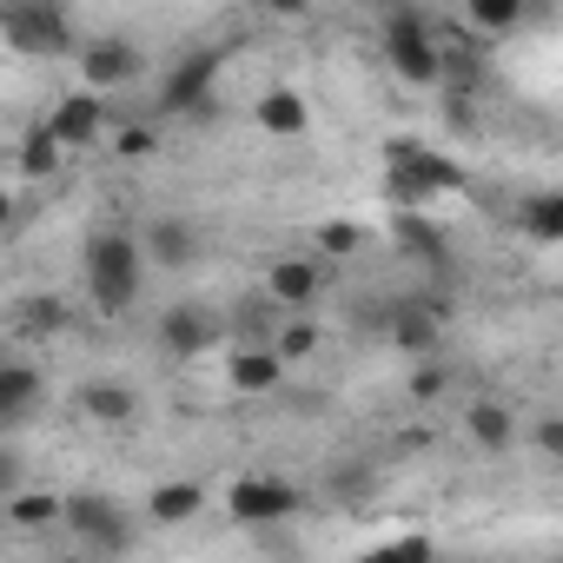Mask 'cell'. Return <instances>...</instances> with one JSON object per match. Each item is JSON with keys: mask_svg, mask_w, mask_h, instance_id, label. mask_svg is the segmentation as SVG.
I'll list each match as a JSON object with an SVG mask.
<instances>
[{"mask_svg": "<svg viewBox=\"0 0 563 563\" xmlns=\"http://www.w3.org/2000/svg\"><path fill=\"white\" fill-rule=\"evenodd\" d=\"M252 120H258V133H272V140H299V133L312 126V107H306V93H292V87H272V93H258Z\"/></svg>", "mask_w": 563, "mask_h": 563, "instance_id": "9a60e30c", "label": "cell"}, {"mask_svg": "<svg viewBox=\"0 0 563 563\" xmlns=\"http://www.w3.org/2000/svg\"><path fill=\"white\" fill-rule=\"evenodd\" d=\"M464 431H471V444H477V451H510V438H517V418H510L497 398H477V405L464 411Z\"/></svg>", "mask_w": 563, "mask_h": 563, "instance_id": "ffe728a7", "label": "cell"}, {"mask_svg": "<svg viewBox=\"0 0 563 563\" xmlns=\"http://www.w3.org/2000/svg\"><path fill=\"white\" fill-rule=\"evenodd\" d=\"M113 153H120V159H146V153H153V133H146V126H126V133L113 140Z\"/></svg>", "mask_w": 563, "mask_h": 563, "instance_id": "4dcf8cb0", "label": "cell"}, {"mask_svg": "<svg viewBox=\"0 0 563 563\" xmlns=\"http://www.w3.org/2000/svg\"><path fill=\"white\" fill-rule=\"evenodd\" d=\"M34 405H41V372H34L27 358H14L8 372H0V424L14 431V424L34 411Z\"/></svg>", "mask_w": 563, "mask_h": 563, "instance_id": "ac0fdd59", "label": "cell"}, {"mask_svg": "<svg viewBox=\"0 0 563 563\" xmlns=\"http://www.w3.org/2000/svg\"><path fill=\"white\" fill-rule=\"evenodd\" d=\"M199 510H206V484H192V477H159L153 497H146V517H153L159 530H179V523H192Z\"/></svg>", "mask_w": 563, "mask_h": 563, "instance_id": "5bb4252c", "label": "cell"}, {"mask_svg": "<svg viewBox=\"0 0 563 563\" xmlns=\"http://www.w3.org/2000/svg\"><path fill=\"white\" fill-rule=\"evenodd\" d=\"M0 34H8L14 54H67L74 47V21L60 8H8Z\"/></svg>", "mask_w": 563, "mask_h": 563, "instance_id": "ba28073f", "label": "cell"}, {"mask_svg": "<svg viewBox=\"0 0 563 563\" xmlns=\"http://www.w3.org/2000/svg\"><path fill=\"white\" fill-rule=\"evenodd\" d=\"M391 339H398L411 358H431V352H438V306H398Z\"/></svg>", "mask_w": 563, "mask_h": 563, "instance_id": "44dd1931", "label": "cell"}, {"mask_svg": "<svg viewBox=\"0 0 563 563\" xmlns=\"http://www.w3.org/2000/svg\"><path fill=\"white\" fill-rule=\"evenodd\" d=\"M358 563H438V550H431V537H424V530H411V537H391V543L365 550Z\"/></svg>", "mask_w": 563, "mask_h": 563, "instance_id": "484cf974", "label": "cell"}, {"mask_svg": "<svg viewBox=\"0 0 563 563\" xmlns=\"http://www.w3.org/2000/svg\"><path fill=\"white\" fill-rule=\"evenodd\" d=\"M60 153H67V146H60V140H54V126L41 120V126L21 140V173H27V179H47V173L60 166Z\"/></svg>", "mask_w": 563, "mask_h": 563, "instance_id": "cb8c5ba5", "label": "cell"}, {"mask_svg": "<svg viewBox=\"0 0 563 563\" xmlns=\"http://www.w3.org/2000/svg\"><path fill=\"white\" fill-rule=\"evenodd\" d=\"M358 245H365V232H358L352 219H325V225H319V258H352Z\"/></svg>", "mask_w": 563, "mask_h": 563, "instance_id": "f1b7e54d", "label": "cell"}, {"mask_svg": "<svg viewBox=\"0 0 563 563\" xmlns=\"http://www.w3.org/2000/svg\"><path fill=\"white\" fill-rule=\"evenodd\" d=\"M219 339H225V319L212 306H173V312H159V352L166 358H206Z\"/></svg>", "mask_w": 563, "mask_h": 563, "instance_id": "9c48e42d", "label": "cell"}, {"mask_svg": "<svg viewBox=\"0 0 563 563\" xmlns=\"http://www.w3.org/2000/svg\"><path fill=\"white\" fill-rule=\"evenodd\" d=\"M47 563H93V556H87V550H54Z\"/></svg>", "mask_w": 563, "mask_h": 563, "instance_id": "1f68e13d", "label": "cell"}, {"mask_svg": "<svg viewBox=\"0 0 563 563\" xmlns=\"http://www.w3.org/2000/svg\"><path fill=\"white\" fill-rule=\"evenodd\" d=\"M391 239H398L411 258H424V265H451V245H444V232H438L424 212H391Z\"/></svg>", "mask_w": 563, "mask_h": 563, "instance_id": "d6986e66", "label": "cell"}, {"mask_svg": "<svg viewBox=\"0 0 563 563\" xmlns=\"http://www.w3.org/2000/svg\"><path fill=\"white\" fill-rule=\"evenodd\" d=\"M385 192H391L398 212H431L438 192H464V166L444 159V153H424V146L398 140V146H391V179H385Z\"/></svg>", "mask_w": 563, "mask_h": 563, "instance_id": "277c9868", "label": "cell"}, {"mask_svg": "<svg viewBox=\"0 0 563 563\" xmlns=\"http://www.w3.org/2000/svg\"><path fill=\"white\" fill-rule=\"evenodd\" d=\"M405 391H411L418 405L444 398V391H451V365H438V358H418V365H411V378H405Z\"/></svg>", "mask_w": 563, "mask_h": 563, "instance_id": "83f0119b", "label": "cell"}, {"mask_svg": "<svg viewBox=\"0 0 563 563\" xmlns=\"http://www.w3.org/2000/svg\"><path fill=\"white\" fill-rule=\"evenodd\" d=\"M80 411H87L93 424L120 431V424H133V418H140V398H133L120 378H93V385H80Z\"/></svg>", "mask_w": 563, "mask_h": 563, "instance_id": "e0dca14e", "label": "cell"}, {"mask_svg": "<svg viewBox=\"0 0 563 563\" xmlns=\"http://www.w3.org/2000/svg\"><path fill=\"white\" fill-rule=\"evenodd\" d=\"M517 219H523V232H530V239H550V245H563V192H530Z\"/></svg>", "mask_w": 563, "mask_h": 563, "instance_id": "7402d4cb", "label": "cell"}, {"mask_svg": "<svg viewBox=\"0 0 563 563\" xmlns=\"http://www.w3.org/2000/svg\"><path fill=\"white\" fill-rule=\"evenodd\" d=\"M140 286H146V245H133L126 232H100L87 245V292H93V306L107 319H120V312H133Z\"/></svg>", "mask_w": 563, "mask_h": 563, "instance_id": "6da1fadb", "label": "cell"}, {"mask_svg": "<svg viewBox=\"0 0 563 563\" xmlns=\"http://www.w3.org/2000/svg\"><path fill=\"white\" fill-rule=\"evenodd\" d=\"M146 258H153L159 272H186V265H199V225L179 219V212H159V219L146 225Z\"/></svg>", "mask_w": 563, "mask_h": 563, "instance_id": "7c38bea8", "label": "cell"}, {"mask_svg": "<svg viewBox=\"0 0 563 563\" xmlns=\"http://www.w3.org/2000/svg\"><path fill=\"white\" fill-rule=\"evenodd\" d=\"M319 339H325V332H319V319H306V312H299V319L278 325V345H272V352L286 358V365H299V358H312V352H319Z\"/></svg>", "mask_w": 563, "mask_h": 563, "instance_id": "d4e9b609", "label": "cell"}, {"mask_svg": "<svg viewBox=\"0 0 563 563\" xmlns=\"http://www.w3.org/2000/svg\"><path fill=\"white\" fill-rule=\"evenodd\" d=\"M530 444H537L543 457H556V464H563V411H550V418H537V424H530Z\"/></svg>", "mask_w": 563, "mask_h": 563, "instance_id": "f546056e", "label": "cell"}, {"mask_svg": "<svg viewBox=\"0 0 563 563\" xmlns=\"http://www.w3.org/2000/svg\"><path fill=\"white\" fill-rule=\"evenodd\" d=\"M385 60L405 87H444V41L431 34L424 8H391L385 14Z\"/></svg>", "mask_w": 563, "mask_h": 563, "instance_id": "7a4b0ae2", "label": "cell"}, {"mask_svg": "<svg viewBox=\"0 0 563 563\" xmlns=\"http://www.w3.org/2000/svg\"><path fill=\"white\" fill-rule=\"evenodd\" d=\"M299 504H306L299 484L278 477V471H239V477L225 484V517H232L239 530H272V523H286Z\"/></svg>", "mask_w": 563, "mask_h": 563, "instance_id": "5b68a950", "label": "cell"}, {"mask_svg": "<svg viewBox=\"0 0 563 563\" xmlns=\"http://www.w3.org/2000/svg\"><path fill=\"white\" fill-rule=\"evenodd\" d=\"M67 537L93 563H120L133 550V510L120 497H107V490H74L67 497Z\"/></svg>", "mask_w": 563, "mask_h": 563, "instance_id": "3957f363", "label": "cell"}, {"mask_svg": "<svg viewBox=\"0 0 563 563\" xmlns=\"http://www.w3.org/2000/svg\"><path fill=\"white\" fill-rule=\"evenodd\" d=\"M464 27L471 34H510V27H523V8H517V0H471Z\"/></svg>", "mask_w": 563, "mask_h": 563, "instance_id": "603a6c76", "label": "cell"}, {"mask_svg": "<svg viewBox=\"0 0 563 563\" xmlns=\"http://www.w3.org/2000/svg\"><path fill=\"white\" fill-rule=\"evenodd\" d=\"M219 67H225V54L219 47H186L173 67H166V80H159V113H212V87H219Z\"/></svg>", "mask_w": 563, "mask_h": 563, "instance_id": "8992f818", "label": "cell"}, {"mask_svg": "<svg viewBox=\"0 0 563 563\" xmlns=\"http://www.w3.org/2000/svg\"><path fill=\"white\" fill-rule=\"evenodd\" d=\"M286 358H278V352H252V345H239L232 358H225V385L239 391V398H265V391H278V385H286Z\"/></svg>", "mask_w": 563, "mask_h": 563, "instance_id": "4fadbf2b", "label": "cell"}, {"mask_svg": "<svg viewBox=\"0 0 563 563\" xmlns=\"http://www.w3.org/2000/svg\"><path fill=\"white\" fill-rule=\"evenodd\" d=\"M47 126H54V140H60L67 153H74V146H93V140L107 133V100L87 93V87H80V93H60L54 113H47Z\"/></svg>", "mask_w": 563, "mask_h": 563, "instance_id": "8fae6325", "label": "cell"}, {"mask_svg": "<svg viewBox=\"0 0 563 563\" xmlns=\"http://www.w3.org/2000/svg\"><path fill=\"white\" fill-rule=\"evenodd\" d=\"M8 530H21V537L67 530V497H54V490H14L8 497Z\"/></svg>", "mask_w": 563, "mask_h": 563, "instance_id": "2e32d148", "label": "cell"}, {"mask_svg": "<svg viewBox=\"0 0 563 563\" xmlns=\"http://www.w3.org/2000/svg\"><path fill=\"white\" fill-rule=\"evenodd\" d=\"M140 47L126 41V34H100V41H87L80 47V74H87V93H113V87H126V80H140Z\"/></svg>", "mask_w": 563, "mask_h": 563, "instance_id": "30bf717a", "label": "cell"}, {"mask_svg": "<svg viewBox=\"0 0 563 563\" xmlns=\"http://www.w3.org/2000/svg\"><path fill=\"white\" fill-rule=\"evenodd\" d=\"M319 292H325V258H306V252H286V258H272L265 265V299L278 306V312H312L319 306Z\"/></svg>", "mask_w": 563, "mask_h": 563, "instance_id": "52a82bcc", "label": "cell"}, {"mask_svg": "<svg viewBox=\"0 0 563 563\" xmlns=\"http://www.w3.org/2000/svg\"><path fill=\"white\" fill-rule=\"evenodd\" d=\"M21 325H27L34 339H60V332H67V306L41 292V299H27V306H21Z\"/></svg>", "mask_w": 563, "mask_h": 563, "instance_id": "4316f807", "label": "cell"}]
</instances>
